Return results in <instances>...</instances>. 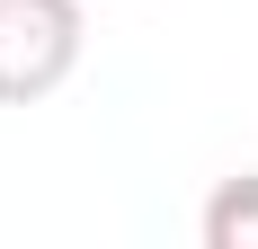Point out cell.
Masks as SVG:
<instances>
[{
  "mask_svg": "<svg viewBox=\"0 0 258 249\" xmlns=\"http://www.w3.org/2000/svg\"><path fill=\"white\" fill-rule=\"evenodd\" d=\"M80 63V0H0V107L53 98Z\"/></svg>",
  "mask_w": 258,
  "mask_h": 249,
  "instance_id": "cell-1",
  "label": "cell"
},
{
  "mask_svg": "<svg viewBox=\"0 0 258 249\" xmlns=\"http://www.w3.org/2000/svg\"><path fill=\"white\" fill-rule=\"evenodd\" d=\"M205 249H258V169L205 196Z\"/></svg>",
  "mask_w": 258,
  "mask_h": 249,
  "instance_id": "cell-2",
  "label": "cell"
}]
</instances>
